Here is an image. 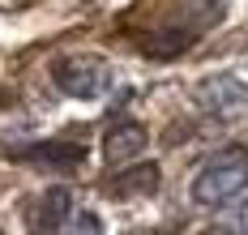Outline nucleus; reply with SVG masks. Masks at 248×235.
I'll return each instance as SVG.
<instances>
[{"instance_id":"nucleus-5","label":"nucleus","mask_w":248,"mask_h":235,"mask_svg":"<svg viewBox=\"0 0 248 235\" xmlns=\"http://www.w3.org/2000/svg\"><path fill=\"white\" fill-rule=\"evenodd\" d=\"M73 209H77V201H73L69 188H47L39 201H30V214L26 218H30L34 231H69Z\"/></svg>"},{"instance_id":"nucleus-2","label":"nucleus","mask_w":248,"mask_h":235,"mask_svg":"<svg viewBox=\"0 0 248 235\" xmlns=\"http://www.w3.org/2000/svg\"><path fill=\"white\" fill-rule=\"evenodd\" d=\"M51 81L69 94V99H99L107 90V60L103 56H64L51 64Z\"/></svg>"},{"instance_id":"nucleus-1","label":"nucleus","mask_w":248,"mask_h":235,"mask_svg":"<svg viewBox=\"0 0 248 235\" xmlns=\"http://www.w3.org/2000/svg\"><path fill=\"white\" fill-rule=\"evenodd\" d=\"M244 188H248V150L244 146H227V150H218L197 171L193 201L214 209V206H223V201H231L235 192H244Z\"/></svg>"},{"instance_id":"nucleus-7","label":"nucleus","mask_w":248,"mask_h":235,"mask_svg":"<svg viewBox=\"0 0 248 235\" xmlns=\"http://www.w3.org/2000/svg\"><path fill=\"white\" fill-rule=\"evenodd\" d=\"M158 188V167H124V176L107 180V192L120 197V201H133V197H146Z\"/></svg>"},{"instance_id":"nucleus-8","label":"nucleus","mask_w":248,"mask_h":235,"mask_svg":"<svg viewBox=\"0 0 248 235\" xmlns=\"http://www.w3.org/2000/svg\"><path fill=\"white\" fill-rule=\"evenodd\" d=\"M218 227H227V231H248V201L240 209H227L223 218H218Z\"/></svg>"},{"instance_id":"nucleus-6","label":"nucleus","mask_w":248,"mask_h":235,"mask_svg":"<svg viewBox=\"0 0 248 235\" xmlns=\"http://www.w3.org/2000/svg\"><path fill=\"white\" fill-rule=\"evenodd\" d=\"M150 146V132L141 129V124H133V120H124V124H111V129L103 132V154H107V162H133V158L141 154Z\"/></svg>"},{"instance_id":"nucleus-4","label":"nucleus","mask_w":248,"mask_h":235,"mask_svg":"<svg viewBox=\"0 0 248 235\" xmlns=\"http://www.w3.org/2000/svg\"><path fill=\"white\" fill-rule=\"evenodd\" d=\"M9 154L30 162V167H43V171H73L86 162V146L81 141H39V146H22Z\"/></svg>"},{"instance_id":"nucleus-3","label":"nucleus","mask_w":248,"mask_h":235,"mask_svg":"<svg viewBox=\"0 0 248 235\" xmlns=\"http://www.w3.org/2000/svg\"><path fill=\"white\" fill-rule=\"evenodd\" d=\"M193 103L210 120H240V116H248V86L235 77H205L193 90Z\"/></svg>"}]
</instances>
